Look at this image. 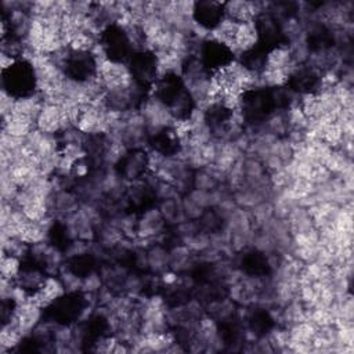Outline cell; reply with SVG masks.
I'll return each mask as SVG.
<instances>
[{
	"mask_svg": "<svg viewBox=\"0 0 354 354\" xmlns=\"http://www.w3.org/2000/svg\"><path fill=\"white\" fill-rule=\"evenodd\" d=\"M165 218L162 217L159 209H147L142 217L138 220L137 236L144 239H151L162 232L165 227Z\"/></svg>",
	"mask_w": 354,
	"mask_h": 354,
	"instance_id": "cell-6",
	"label": "cell"
},
{
	"mask_svg": "<svg viewBox=\"0 0 354 354\" xmlns=\"http://www.w3.org/2000/svg\"><path fill=\"white\" fill-rule=\"evenodd\" d=\"M259 44H260V37H259V30H257L256 22L249 21V22L239 24L234 44L231 47V51L234 54H241L242 55L243 53H248V51L253 50Z\"/></svg>",
	"mask_w": 354,
	"mask_h": 354,
	"instance_id": "cell-4",
	"label": "cell"
},
{
	"mask_svg": "<svg viewBox=\"0 0 354 354\" xmlns=\"http://www.w3.org/2000/svg\"><path fill=\"white\" fill-rule=\"evenodd\" d=\"M22 268V260L15 256H8L1 253V263H0V272L1 278L14 279L18 277L19 271Z\"/></svg>",
	"mask_w": 354,
	"mask_h": 354,
	"instance_id": "cell-9",
	"label": "cell"
},
{
	"mask_svg": "<svg viewBox=\"0 0 354 354\" xmlns=\"http://www.w3.org/2000/svg\"><path fill=\"white\" fill-rule=\"evenodd\" d=\"M250 220L259 225V227H264L270 220L274 218V207L272 203L268 201H263L260 203H257L254 207L250 209Z\"/></svg>",
	"mask_w": 354,
	"mask_h": 354,
	"instance_id": "cell-8",
	"label": "cell"
},
{
	"mask_svg": "<svg viewBox=\"0 0 354 354\" xmlns=\"http://www.w3.org/2000/svg\"><path fill=\"white\" fill-rule=\"evenodd\" d=\"M238 28H239V24L224 17L212 30H210V36L209 39L210 40H214V41H218L227 47H232L234 44V40H235V36H236V32H238Z\"/></svg>",
	"mask_w": 354,
	"mask_h": 354,
	"instance_id": "cell-7",
	"label": "cell"
},
{
	"mask_svg": "<svg viewBox=\"0 0 354 354\" xmlns=\"http://www.w3.org/2000/svg\"><path fill=\"white\" fill-rule=\"evenodd\" d=\"M183 205V212H184V216L188 218V220H199L201 216L203 214V210L201 206H198L194 201H191L188 196L181 202Z\"/></svg>",
	"mask_w": 354,
	"mask_h": 354,
	"instance_id": "cell-11",
	"label": "cell"
},
{
	"mask_svg": "<svg viewBox=\"0 0 354 354\" xmlns=\"http://www.w3.org/2000/svg\"><path fill=\"white\" fill-rule=\"evenodd\" d=\"M3 90L15 98L36 93V75L28 61H17L10 69L3 71Z\"/></svg>",
	"mask_w": 354,
	"mask_h": 354,
	"instance_id": "cell-1",
	"label": "cell"
},
{
	"mask_svg": "<svg viewBox=\"0 0 354 354\" xmlns=\"http://www.w3.org/2000/svg\"><path fill=\"white\" fill-rule=\"evenodd\" d=\"M65 286L59 278L55 275L46 277L41 286L33 292L29 297L32 303L39 306L40 308H47L53 306L58 299H61L65 295Z\"/></svg>",
	"mask_w": 354,
	"mask_h": 354,
	"instance_id": "cell-2",
	"label": "cell"
},
{
	"mask_svg": "<svg viewBox=\"0 0 354 354\" xmlns=\"http://www.w3.org/2000/svg\"><path fill=\"white\" fill-rule=\"evenodd\" d=\"M223 4L217 1H195L194 21L210 32L224 18Z\"/></svg>",
	"mask_w": 354,
	"mask_h": 354,
	"instance_id": "cell-3",
	"label": "cell"
},
{
	"mask_svg": "<svg viewBox=\"0 0 354 354\" xmlns=\"http://www.w3.org/2000/svg\"><path fill=\"white\" fill-rule=\"evenodd\" d=\"M148 254V268L153 271H163L170 264V256L160 246L152 248Z\"/></svg>",
	"mask_w": 354,
	"mask_h": 354,
	"instance_id": "cell-10",
	"label": "cell"
},
{
	"mask_svg": "<svg viewBox=\"0 0 354 354\" xmlns=\"http://www.w3.org/2000/svg\"><path fill=\"white\" fill-rule=\"evenodd\" d=\"M122 162L123 170L120 171V177L123 180L136 181L148 170V153L141 149H134L131 153H127Z\"/></svg>",
	"mask_w": 354,
	"mask_h": 354,
	"instance_id": "cell-5",
	"label": "cell"
}]
</instances>
